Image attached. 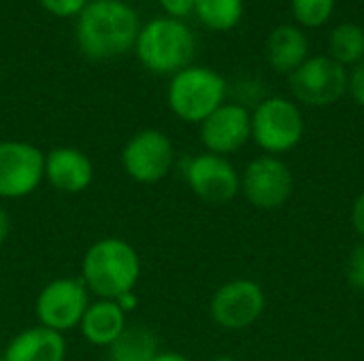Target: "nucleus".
Segmentation results:
<instances>
[{
  "label": "nucleus",
  "mask_w": 364,
  "mask_h": 361,
  "mask_svg": "<svg viewBox=\"0 0 364 361\" xmlns=\"http://www.w3.org/2000/svg\"><path fill=\"white\" fill-rule=\"evenodd\" d=\"M348 91L356 100V104H360L364 109V60L352 68L350 81H348Z\"/></svg>",
  "instance_id": "24"
},
{
  "label": "nucleus",
  "mask_w": 364,
  "mask_h": 361,
  "mask_svg": "<svg viewBox=\"0 0 364 361\" xmlns=\"http://www.w3.org/2000/svg\"><path fill=\"white\" fill-rule=\"evenodd\" d=\"M175 166V147L162 130H141L128 138L122 149L124 172L143 185L160 183Z\"/></svg>",
  "instance_id": "8"
},
{
  "label": "nucleus",
  "mask_w": 364,
  "mask_h": 361,
  "mask_svg": "<svg viewBox=\"0 0 364 361\" xmlns=\"http://www.w3.org/2000/svg\"><path fill=\"white\" fill-rule=\"evenodd\" d=\"M68 353L64 334L47 330L43 326H32L15 334L4 353V361H64Z\"/></svg>",
  "instance_id": "16"
},
{
  "label": "nucleus",
  "mask_w": 364,
  "mask_h": 361,
  "mask_svg": "<svg viewBox=\"0 0 364 361\" xmlns=\"http://www.w3.org/2000/svg\"><path fill=\"white\" fill-rule=\"evenodd\" d=\"M292 15L303 28L324 26L335 11V0H290Z\"/></svg>",
  "instance_id": "21"
},
{
  "label": "nucleus",
  "mask_w": 364,
  "mask_h": 361,
  "mask_svg": "<svg viewBox=\"0 0 364 361\" xmlns=\"http://www.w3.org/2000/svg\"><path fill=\"white\" fill-rule=\"evenodd\" d=\"M158 353L156 334L143 326L126 328V332L107 349L109 361H151Z\"/></svg>",
  "instance_id": "18"
},
{
  "label": "nucleus",
  "mask_w": 364,
  "mask_h": 361,
  "mask_svg": "<svg viewBox=\"0 0 364 361\" xmlns=\"http://www.w3.org/2000/svg\"><path fill=\"white\" fill-rule=\"evenodd\" d=\"M41 4L58 17H79V13L85 9L87 0H41Z\"/></svg>",
  "instance_id": "23"
},
{
  "label": "nucleus",
  "mask_w": 364,
  "mask_h": 361,
  "mask_svg": "<svg viewBox=\"0 0 364 361\" xmlns=\"http://www.w3.org/2000/svg\"><path fill=\"white\" fill-rule=\"evenodd\" d=\"M45 181V153L26 140H0V200L32 196Z\"/></svg>",
  "instance_id": "11"
},
{
  "label": "nucleus",
  "mask_w": 364,
  "mask_h": 361,
  "mask_svg": "<svg viewBox=\"0 0 364 361\" xmlns=\"http://www.w3.org/2000/svg\"><path fill=\"white\" fill-rule=\"evenodd\" d=\"M252 140V113L237 102H224L200 123L205 151L228 157Z\"/></svg>",
  "instance_id": "13"
},
{
  "label": "nucleus",
  "mask_w": 364,
  "mask_h": 361,
  "mask_svg": "<svg viewBox=\"0 0 364 361\" xmlns=\"http://www.w3.org/2000/svg\"><path fill=\"white\" fill-rule=\"evenodd\" d=\"M126 328H128V313H124L117 300L96 298L85 309L77 330L92 347L109 349L126 332Z\"/></svg>",
  "instance_id": "15"
},
{
  "label": "nucleus",
  "mask_w": 364,
  "mask_h": 361,
  "mask_svg": "<svg viewBox=\"0 0 364 361\" xmlns=\"http://www.w3.org/2000/svg\"><path fill=\"white\" fill-rule=\"evenodd\" d=\"M158 2L175 19H181V17L190 15L194 11V4H196V0H158Z\"/></svg>",
  "instance_id": "25"
},
{
  "label": "nucleus",
  "mask_w": 364,
  "mask_h": 361,
  "mask_svg": "<svg viewBox=\"0 0 364 361\" xmlns=\"http://www.w3.org/2000/svg\"><path fill=\"white\" fill-rule=\"evenodd\" d=\"M352 226L356 230V234L363 238L364 243V191L354 200V206H352Z\"/></svg>",
  "instance_id": "26"
},
{
  "label": "nucleus",
  "mask_w": 364,
  "mask_h": 361,
  "mask_svg": "<svg viewBox=\"0 0 364 361\" xmlns=\"http://www.w3.org/2000/svg\"><path fill=\"white\" fill-rule=\"evenodd\" d=\"M79 279L90 296L102 300H119L132 294L141 279L139 251L124 238L107 236L92 243L81 260Z\"/></svg>",
  "instance_id": "2"
},
{
  "label": "nucleus",
  "mask_w": 364,
  "mask_h": 361,
  "mask_svg": "<svg viewBox=\"0 0 364 361\" xmlns=\"http://www.w3.org/2000/svg\"><path fill=\"white\" fill-rule=\"evenodd\" d=\"M269 66L279 74H292L309 57V38L299 26H277L264 45Z\"/></svg>",
  "instance_id": "17"
},
{
  "label": "nucleus",
  "mask_w": 364,
  "mask_h": 361,
  "mask_svg": "<svg viewBox=\"0 0 364 361\" xmlns=\"http://www.w3.org/2000/svg\"><path fill=\"white\" fill-rule=\"evenodd\" d=\"M171 111L186 123H203L226 100V79L207 66H188L173 74L166 91Z\"/></svg>",
  "instance_id": "4"
},
{
  "label": "nucleus",
  "mask_w": 364,
  "mask_h": 361,
  "mask_svg": "<svg viewBox=\"0 0 364 361\" xmlns=\"http://www.w3.org/2000/svg\"><path fill=\"white\" fill-rule=\"evenodd\" d=\"M183 177L190 191L209 204H228L241 194V172L228 157L209 151L190 157Z\"/></svg>",
  "instance_id": "12"
},
{
  "label": "nucleus",
  "mask_w": 364,
  "mask_h": 361,
  "mask_svg": "<svg viewBox=\"0 0 364 361\" xmlns=\"http://www.w3.org/2000/svg\"><path fill=\"white\" fill-rule=\"evenodd\" d=\"M0 83H2V66H0Z\"/></svg>",
  "instance_id": "31"
},
{
  "label": "nucleus",
  "mask_w": 364,
  "mask_h": 361,
  "mask_svg": "<svg viewBox=\"0 0 364 361\" xmlns=\"http://www.w3.org/2000/svg\"><path fill=\"white\" fill-rule=\"evenodd\" d=\"M350 70L331 55H309L290 77V91L307 106H331L348 94Z\"/></svg>",
  "instance_id": "6"
},
{
  "label": "nucleus",
  "mask_w": 364,
  "mask_h": 361,
  "mask_svg": "<svg viewBox=\"0 0 364 361\" xmlns=\"http://www.w3.org/2000/svg\"><path fill=\"white\" fill-rule=\"evenodd\" d=\"M346 277L354 289L364 291V243L352 249L348 257V266H346Z\"/></svg>",
  "instance_id": "22"
},
{
  "label": "nucleus",
  "mask_w": 364,
  "mask_h": 361,
  "mask_svg": "<svg viewBox=\"0 0 364 361\" xmlns=\"http://www.w3.org/2000/svg\"><path fill=\"white\" fill-rule=\"evenodd\" d=\"M141 32L139 15L122 0H92L79 13L77 45L92 60H109L130 51Z\"/></svg>",
  "instance_id": "1"
},
{
  "label": "nucleus",
  "mask_w": 364,
  "mask_h": 361,
  "mask_svg": "<svg viewBox=\"0 0 364 361\" xmlns=\"http://www.w3.org/2000/svg\"><path fill=\"white\" fill-rule=\"evenodd\" d=\"M328 55L346 66L354 68L364 60V30L358 23L346 21L333 28L328 36Z\"/></svg>",
  "instance_id": "19"
},
{
  "label": "nucleus",
  "mask_w": 364,
  "mask_h": 361,
  "mask_svg": "<svg viewBox=\"0 0 364 361\" xmlns=\"http://www.w3.org/2000/svg\"><path fill=\"white\" fill-rule=\"evenodd\" d=\"M134 47L147 70L156 74H177L190 66L196 40L183 21L175 17H158L141 28Z\"/></svg>",
  "instance_id": "3"
},
{
  "label": "nucleus",
  "mask_w": 364,
  "mask_h": 361,
  "mask_svg": "<svg viewBox=\"0 0 364 361\" xmlns=\"http://www.w3.org/2000/svg\"><path fill=\"white\" fill-rule=\"evenodd\" d=\"M267 309L264 289L250 279H235L220 285L209 302V313L215 326L228 332L252 328Z\"/></svg>",
  "instance_id": "10"
},
{
  "label": "nucleus",
  "mask_w": 364,
  "mask_h": 361,
  "mask_svg": "<svg viewBox=\"0 0 364 361\" xmlns=\"http://www.w3.org/2000/svg\"><path fill=\"white\" fill-rule=\"evenodd\" d=\"M305 119L299 104L284 96L264 98L252 113V140L264 155H282L299 147Z\"/></svg>",
  "instance_id": "5"
},
{
  "label": "nucleus",
  "mask_w": 364,
  "mask_h": 361,
  "mask_svg": "<svg viewBox=\"0 0 364 361\" xmlns=\"http://www.w3.org/2000/svg\"><path fill=\"white\" fill-rule=\"evenodd\" d=\"M211 361H239V360H235V357H228V355H222V357H215V360H211Z\"/></svg>",
  "instance_id": "30"
},
{
  "label": "nucleus",
  "mask_w": 364,
  "mask_h": 361,
  "mask_svg": "<svg viewBox=\"0 0 364 361\" xmlns=\"http://www.w3.org/2000/svg\"><path fill=\"white\" fill-rule=\"evenodd\" d=\"M294 191V174L277 155L254 157L241 172V194L258 211L282 209Z\"/></svg>",
  "instance_id": "9"
},
{
  "label": "nucleus",
  "mask_w": 364,
  "mask_h": 361,
  "mask_svg": "<svg viewBox=\"0 0 364 361\" xmlns=\"http://www.w3.org/2000/svg\"><path fill=\"white\" fill-rule=\"evenodd\" d=\"M136 302H139V300H136V294H134V291H132V294H126V296H122V298L117 300V304L124 309V313H130V311L136 306Z\"/></svg>",
  "instance_id": "29"
},
{
  "label": "nucleus",
  "mask_w": 364,
  "mask_h": 361,
  "mask_svg": "<svg viewBox=\"0 0 364 361\" xmlns=\"http://www.w3.org/2000/svg\"><path fill=\"white\" fill-rule=\"evenodd\" d=\"M0 361H4V360H2V355H0Z\"/></svg>",
  "instance_id": "32"
},
{
  "label": "nucleus",
  "mask_w": 364,
  "mask_h": 361,
  "mask_svg": "<svg viewBox=\"0 0 364 361\" xmlns=\"http://www.w3.org/2000/svg\"><path fill=\"white\" fill-rule=\"evenodd\" d=\"M9 234H11V217H9V213L0 206V247L6 243Z\"/></svg>",
  "instance_id": "27"
},
{
  "label": "nucleus",
  "mask_w": 364,
  "mask_h": 361,
  "mask_svg": "<svg viewBox=\"0 0 364 361\" xmlns=\"http://www.w3.org/2000/svg\"><path fill=\"white\" fill-rule=\"evenodd\" d=\"M243 0H196V17L215 32H228L243 19Z\"/></svg>",
  "instance_id": "20"
},
{
  "label": "nucleus",
  "mask_w": 364,
  "mask_h": 361,
  "mask_svg": "<svg viewBox=\"0 0 364 361\" xmlns=\"http://www.w3.org/2000/svg\"><path fill=\"white\" fill-rule=\"evenodd\" d=\"M151 361H192L188 355L177 353V351H160Z\"/></svg>",
  "instance_id": "28"
},
{
  "label": "nucleus",
  "mask_w": 364,
  "mask_h": 361,
  "mask_svg": "<svg viewBox=\"0 0 364 361\" xmlns=\"http://www.w3.org/2000/svg\"><path fill=\"white\" fill-rule=\"evenodd\" d=\"M45 181L60 194H83L94 181V164L81 149L55 147L45 153Z\"/></svg>",
  "instance_id": "14"
},
{
  "label": "nucleus",
  "mask_w": 364,
  "mask_h": 361,
  "mask_svg": "<svg viewBox=\"0 0 364 361\" xmlns=\"http://www.w3.org/2000/svg\"><path fill=\"white\" fill-rule=\"evenodd\" d=\"M90 302V291L79 277H60L38 291L34 313L38 326L66 334L79 328Z\"/></svg>",
  "instance_id": "7"
}]
</instances>
